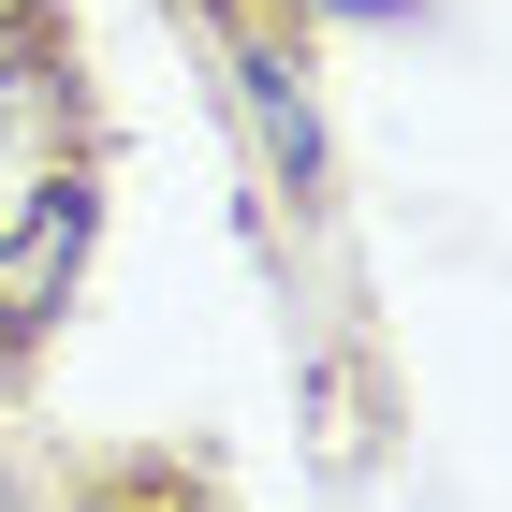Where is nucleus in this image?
<instances>
[{
    "label": "nucleus",
    "instance_id": "obj_1",
    "mask_svg": "<svg viewBox=\"0 0 512 512\" xmlns=\"http://www.w3.org/2000/svg\"><path fill=\"white\" fill-rule=\"evenodd\" d=\"M74 249H88V191L59 176V191H30V205H15V235H0V352H15V337H30V322L59 308Z\"/></svg>",
    "mask_w": 512,
    "mask_h": 512
},
{
    "label": "nucleus",
    "instance_id": "obj_2",
    "mask_svg": "<svg viewBox=\"0 0 512 512\" xmlns=\"http://www.w3.org/2000/svg\"><path fill=\"white\" fill-rule=\"evenodd\" d=\"M235 74H249V118H264V161L308 191V176H322V132H308V88H293V59H235Z\"/></svg>",
    "mask_w": 512,
    "mask_h": 512
}]
</instances>
